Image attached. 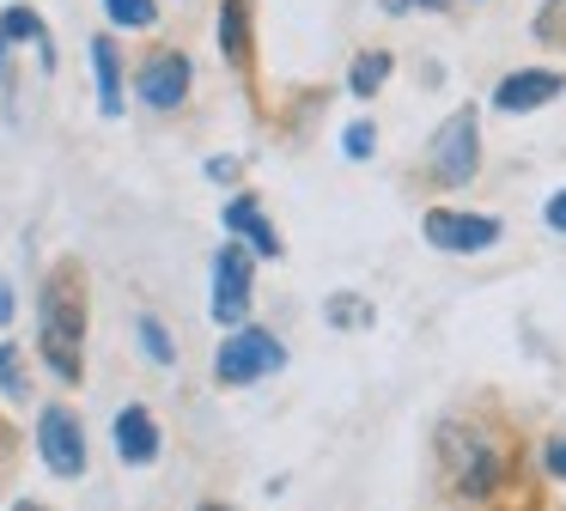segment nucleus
I'll return each instance as SVG.
<instances>
[{"mask_svg": "<svg viewBox=\"0 0 566 511\" xmlns=\"http://www.w3.org/2000/svg\"><path fill=\"white\" fill-rule=\"evenodd\" d=\"M329 316H335V328H366L371 323V304L354 299V292H342V299H329Z\"/></svg>", "mask_w": 566, "mask_h": 511, "instance_id": "obj_17", "label": "nucleus"}, {"mask_svg": "<svg viewBox=\"0 0 566 511\" xmlns=\"http://www.w3.org/2000/svg\"><path fill=\"white\" fill-rule=\"evenodd\" d=\"M250 316V250L226 243L213 255V323H244Z\"/></svg>", "mask_w": 566, "mask_h": 511, "instance_id": "obj_6", "label": "nucleus"}, {"mask_svg": "<svg viewBox=\"0 0 566 511\" xmlns=\"http://www.w3.org/2000/svg\"><path fill=\"white\" fill-rule=\"evenodd\" d=\"M140 347H147L159 365H171V359H177V347H171V335H165L159 316H140Z\"/></svg>", "mask_w": 566, "mask_h": 511, "instance_id": "obj_18", "label": "nucleus"}, {"mask_svg": "<svg viewBox=\"0 0 566 511\" xmlns=\"http://www.w3.org/2000/svg\"><path fill=\"white\" fill-rule=\"evenodd\" d=\"M0 36H7V43H38L43 49V67H55L50 31H43V19L31 7H7V12H0Z\"/></svg>", "mask_w": 566, "mask_h": 511, "instance_id": "obj_13", "label": "nucleus"}, {"mask_svg": "<svg viewBox=\"0 0 566 511\" xmlns=\"http://www.w3.org/2000/svg\"><path fill=\"white\" fill-rule=\"evenodd\" d=\"M92 67H98V109L104 116H123V61H116L111 36L92 43Z\"/></svg>", "mask_w": 566, "mask_h": 511, "instance_id": "obj_12", "label": "nucleus"}, {"mask_svg": "<svg viewBox=\"0 0 566 511\" xmlns=\"http://www.w3.org/2000/svg\"><path fill=\"white\" fill-rule=\"evenodd\" d=\"M196 511H232V505H196Z\"/></svg>", "mask_w": 566, "mask_h": 511, "instance_id": "obj_27", "label": "nucleus"}, {"mask_svg": "<svg viewBox=\"0 0 566 511\" xmlns=\"http://www.w3.org/2000/svg\"><path fill=\"white\" fill-rule=\"evenodd\" d=\"M38 450H43V462H50V474H86V432H80V414H67V408H43V420H38Z\"/></svg>", "mask_w": 566, "mask_h": 511, "instance_id": "obj_5", "label": "nucleus"}, {"mask_svg": "<svg viewBox=\"0 0 566 511\" xmlns=\"http://www.w3.org/2000/svg\"><path fill=\"white\" fill-rule=\"evenodd\" d=\"M220 49L232 61H244V0H232V7L220 12Z\"/></svg>", "mask_w": 566, "mask_h": 511, "instance_id": "obj_15", "label": "nucleus"}, {"mask_svg": "<svg viewBox=\"0 0 566 511\" xmlns=\"http://www.w3.org/2000/svg\"><path fill=\"white\" fill-rule=\"evenodd\" d=\"M116 450H123V462H153L159 457V420L147 408H123L116 414Z\"/></svg>", "mask_w": 566, "mask_h": 511, "instance_id": "obj_11", "label": "nucleus"}, {"mask_svg": "<svg viewBox=\"0 0 566 511\" xmlns=\"http://www.w3.org/2000/svg\"><path fill=\"white\" fill-rule=\"evenodd\" d=\"M560 92H566V80H560L554 67H524V73H512V80H500V92H493V109L517 116V109H542V104H554Z\"/></svg>", "mask_w": 566, "mask_h": 511, "instance_id": "obj_9", "label": "nucleus"}, {"mask_svg": "<svg viewBox=\"0 0 566 511\" xmlns=\"http://www.w3.org/2000/svg\"><path fill=\"white\" fill-rule=\"evenodd\" d=\"M390 12H402V7H427V12H439V7H451V0H384Z\"/></svg>", "mask_w": 566, "mask_h": 511, "instance_id": "obj_24", "label": "nucleus"}, {"mask_svg": "<svg viewBox=\"0 0 566 511\" xmlns=\"http://www.w3.org/2000/svg\"><path fill=\"white\" fill-rule=\"evenodd\" d=\"M135 97L147 109H177L189 97V61L177 55V49H159V55L135 73Z\"/></svg>", "mask_w": 566, "mask_h": 511, "instance_id": "obj_7", "label": "nucleus"}, {"mask_svg": "<svg viewBox=\"0 0 566 511\" xmlns=\"http://www.w3.org/2000/svg\"><path fill=\"white\" fill-rule=\"evenodd\" d=\"M104 12H111V24H123V31H147V24L159 19V0H104Z\"/></svg>", "mask_w": 566, "mask_h": 511, "instance_id": "obj_14", "label": "nucleus"}, {"mask_svg": "<svg viewBox=\"0 0 566 511\" xmlns=\"http://www.w3.org/2000/svg\"><path fill=\"white\" fill-rule=\"evenodd\" d=\"M13 323V286H7V280H0V328Z\"/></svg>", "mask_w": 566, "mask_h": 511, "instance_id": "obj_25", "label": "nucleus"}, {"mask_svg": "<svg viewBox=\"0 0 566 511\" xmlns=\"http://www.w3.org/2000/svg\"><path fill=\"white\" fill-rule=\"evenodd\" d=\"M226 231H232V238H244L256 255H281V238L269 231V219H262V201H256V195H238V201L226 207Z\"/></svg>", "mask_w": 566, "mask_h": 511, "instance_id": "obj_10", "label": "nucleus"}, {"mask_svg": "<svg viewBox=\"0 0 566 511\" xmlns=\"http://www.w3.org/2000/svg\"><path fill=\"white\" fill-rule=\"evenodd\" d=\"M548 474L566 481V438H548Z\"/></svg>", "mask_w": 566, "mask_h": 511, "instance_id": "obj_22", "label": "nucleus"}, {"mask_svg": "<svg viewBox=\"0 0 566 511\" xmlns=\"http://www.w3.org/2000/svg\"><path fill=\"white\" fill-rule=\"evenodd\" d=\"M536 36L542 43H566V0H548V7L536 12Z\"/></svg>", "mask_w": 566, "mask_h": 511, "instance_id": "obj_20", "label": "nucleus"}, {"mask_svg": "<svg viewBox=\"0 0 566 511\" xmlns=\"http://www.w3.org/2000/svg\"><path fill=\"white\" fill-rule=\"evenodd\" d=\"M0 396H25V372H19V347H7L0 341Z\"/></svg>", "mask_w": 566, "mask_h": 511, "instance_id": "obj_19", "label": "nucleus"}, {"mask_svg": "<svg viewBox=\"0 0 566 511\" xmlns=\"http://www.w3.org/2000/svg\"><path fill=\"white\" fill-rule=\"evenodd\" d=\"M38 341H43V359H50V372L62 377V384H80L86 377V292H80L74 268H62V274H50V286H43L38 299Z\"/></svg>", "mask_w": 566, "mask_h": 511, "instance_id": "obj_2", "label": "nucleus"}, {"mask_svg": "<svg viewBox=\"0 0 566 511\" xmlns=\"http://www.w3.org/2000/svg\"><path fill=\"white\" fill-rule=\"evenodd\" d=\"M371 146H378V134H371V122H347V134H342V153H347V158H371Z\"/></svg>", "mask_w": 566, "mask_h": 511, "instance_id": "obj_21", "label": "nucleus"}, {"mask_svg": "<svg viewBox=\"0 0 566 511\" xmlns=\"http://www.w3.org/2000/svg\"><path fill=\"white\" fill-rule=\"evenodd\" d=\"M439 469L457 499H488L512 474V445L488 420H444L439 426Z\"/></svg>", "mask_w": 566, "mask_h": 511, "instance_id": "obj_1", "label": "nucleus"}, {"mask_svg": "<svg viewBox=\"0 0 566 511\" xmlns=\"http://www.w3.org/2000/svg\"><path fill=\"white\" fill-rule=\"evenodd\" d=\"M13 511H43V505H31V499H25V505H13Z\"/></svg>", "mask_w": 566, "mask_h": 511, "instance_id": "obj_28", "label": "nucleus"}, {"mask_svg": "<svg viewBox=\"0 0 566 511\" xmlns=\"http://www.w3.org/2000/svg\"><path fill=\"white\" fill-rule=\"evenodd\" d=\"M281 365H286V347L269 328H250V323H238L232 335L220 341V353H213V377H220V384H256V377L281 372Z\"/></svg>", "mask_w": 566, "mask_h": 511, "instance_id": "obj_3", "label": "nucleus"}, {"mask_svg": "<svg viewBox=\"0 0 566 511\" xmlns=\"http://www.w3.org/2000/svg\"><path fill=\"white\" fill-rule=\"evenodd\" d=\"M0 80H7V36H0Z\"/></svg>", "mask_w": 566, "mask_h": 511, "instance_id": "obj_26", "label": "nucleus"}, {"mask_svg": "<svg viewBox=\"0 0 566 511\" xmlns=\"http://www.w3.org/2000/svg\"><path fill=\"white\" fill-rule=\"evenodd\" d=\"M427 243L432 250H493L500 243V219L488 213H427Z\"/></svg>", "mask_w": 566, "mask_h": 511, "instance_id": "obj_8", "label": "nucleus"}, {"mask_svg": "<svg viewBox=\"0 0 566 511\" xmlns=\"http://www.w3.org/2000/svg\"><path fill=\"white\" fill-rule=\"evenodd\" d=\"M548 226H554V231H566V189L548 201Z\"/></svg>", "mask_w": 566, "mask_h": 511, "instance_id": "obj_23", "label": "nucleus"}, {"mask_svg": "<svg viewBox=\"0 0 566 511\" xmlns=\"http://www.w3.org/2000/svg\"><path fill=\"white\" fill-rule=\"evenodd\" d=\"M384 73H390V55L378 49V55H359V61H354V80H347V85H354V92H378Z\"/></svg>", "mask_w": 566, "mask_h": 511, "instance_id": "obj_16", "label": "nucleus"}, {"mask_svg": "<svg viewBox=\"0 0 566 511\" xmlns=\"http://www.w3.org/2000/svg\"><path fill=\"white\" fill-rule=\"evenodd\" d=\"M481 165V134H475V109H457L439 134H432V177L444 189H463Z\"/></svg>", "mask_w": 566, "mask_h": 511, "instance_id": "obj_4", "label": "nucleus"}]
</instances>
